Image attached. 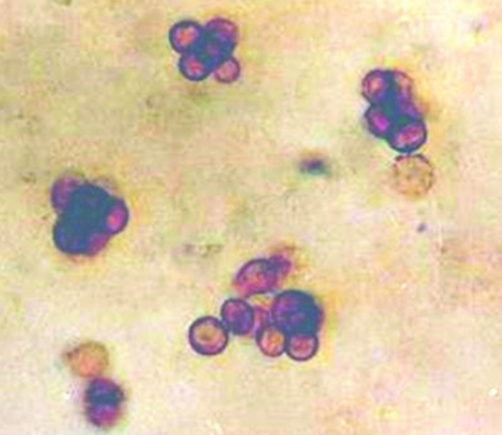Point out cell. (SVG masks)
I'll return each instance as SVG.
<instances>
[{
    "label": "cell",
    "instance_id": "obj_1",
    "mask_svg": "<svg viewBox=\"0 0 502 435\" xmlns=\"http://www.w3.org/2000/svg\"><path fill=\"white\" fill-rule=\"evenodd\" d=\"M125 395L121 387L103 378L92 381L83 396L85 414L94 425L102 428L115 426L123 415Z\"/></svg>",
    "mask_w": 502,
    "mask_h": 435
},
{
    "label": "cell",
    "instance_id": "obj_2",
    "mask_svg": "<svg viewBox=\"0 0 502 435\" xmlns=\"http://www.w3.org/2000/svg\"><path fill=\"white\" fill-rule=\"evenodd\" d=\"M396 179L399 191L405 196L417 199L424 197L430 190L434 181V174L430 164L425 158L410 156L398 164Z\"/></svg>",
    "mask_w": 502,
    "mask_h": 435
},
{
    "label": "cell",
    "instance_id": "obj_3",
    "mask_svg": "<svg viewBox=\"0 0 502 435\" xmlns=\"http://www.w3.org/2000/svg\"><path fill=\"white\" fill-rule=\"evenodd\" d=\"M64 359L71 371L81 377L101 374L109 363L106 350L95 342H87L75 347L66 354Z\"/></svg>",
    "mask_w": 502,
    "mask_h": 435
}]
</instances>
